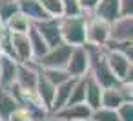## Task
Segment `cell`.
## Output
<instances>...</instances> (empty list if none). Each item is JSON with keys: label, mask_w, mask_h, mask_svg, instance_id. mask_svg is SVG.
I'll use <instances>...</instances> for the list:
<instances>
[{"label": "cell", "mask_w": 133, "mask_h": 121, "mask_svg": "<svg viewBox=\"0 0 133 121\" xmlns=\"http://www.w3.org/2000/svg\"><path fill=\"white\" fill-rule=\"evenodd\" d=\"M60 37L68 46H84L86 44V15L77 17H58Z\"/></svg>", "instance_id": "cell-1"}, {"label": "cell", "mask_w": 133, "mask_h": 121, "mask_svg": "<svg viewBox=\"0 0 133 121\" xmlns=\"http://www.w3.org/2000/svg\"><path fill=\"white\" fill-rule=\"evenodd\" d=\"M108 41H109V22L91 13L86 15V44L104 48Z\"/></svg>", "instance_id": "cell-2"}, {"label": "cell", "mask_w": 133, "mask_h": 121, "mask_svg": "<svg viewBox=\"0 0 133 121\" xmlns=\"http://www.w3.org/2000/svg\"><path fill=\"white\" fill-rule=\"evenodd\" d=\"M131 90H133V83H118L117 86L104 88L102 97H100V106L117 110L122 103L133 101V92Z\"/></svg>", "instance_id": "cell-3"}, {"label": "cell", "mask_w": 133, "mask_h": 121, "mask_svg": "<svg viewBox=\"0 0 133 121\" xmlns=\"http://www.w3.org/2000/svg\"><path fill=\"white\" fill-rule=\"evenodd\" d=\"M108 66L111 68L113 75L120 81V83H131V75H133V61L115 50H104Z\"/></svg>", "instance_id": "cell-4"}, {"label": "cell", "mask_w": 133, "mask_h": 121, "mask_svg": "<svg viewBox=\"0 0 133 121\" xmlns=\"http://www.w3.org/2000/svg\"><path fill=\"white\" fill-rule=\"evenodd\" d=\"M64 70L73 79L84 77L88 73V70H89V53H88L86 44L84 46H73L71 48V53H69V59H68V64H66Z\"/></svg>", "instance_id": "cell-5"}, {"label": "cell", "mask_w": 133, "mask_h": 121, "mask_svg": "<svg viewBox=\"0 0 133 121\" xmlns=\"http://www.w3.org/2000/svg\"><path fill=\"white\" fill-rule=\"evenodd\" d=\"M71 48H73V46H68V44L60 42V44L49 48V50L46 51V55L40 57L37 62H35V61H33V62H35L38 68H66L68 59H69V53H71Z\"/></svg>", "instance_id": "cell-6"}, {"label": "cell", "mask_w": 133, "mask_h": 121, "mask_svg": "<svg viewBox=\"0 0 133 121\" xmlns=\"http://www.w3.org/2000/svg\"><path fill=\"white\" fill-rule=\"evenodd\" d=\"M37 28V31L40 33V37L46 41V44L49 48L57 46L62 42V37H60V26H58V19L57 17H46L38 22L33 24Z\"/></svg>", "instance_id": "cell-7"}, {"label": "cell", "mask_w": 133, "mask_h": 121, "mask_svg": "<svg viewBox=\"0 0 133 121\" xmlns=\"http://www.w3.org/2000/svg\"><path fill=\"white\" fill-rule=\"evenodd\" d=\"M38 73H40V68L33 61H29V62H18L15 84L18 88H22V90H35L37 81H38Z\"/></svg>", "instance_id": "cell-8"}, {"label": "cell", "mask_w": 133, "mask_h": 121, "mask_svg": "<svg viewBox=\"0 0 133 121\" xmlns=\"http://www.w3.org/2000/svg\"><path fill=\"white\" fill-rule=\"evenodd\" d=\"M109 41H133V17H118L109 24Z\"/></svg>", "instance_id": "cell-9"}, {"label": "cell", "mask_w": 133, "mask_h": 121, "mask_svg": "<svg viewBox=\"0 0 133 121\" xmlns=\"http://www.w3.org/2000/svg\"><path fill=\"white\" fill-rule=\"evenodd\" d=\"M53 116H57L62 121H88L91 116V108L86 103L80 105H66L60 110H57Z\"/></svg>", "instance_id": "cell-10"}, {"label": "cell", "mask_w": 133, "mask_h": 121, "mask_svg": "<svg viewBox=\"0 0 133 121\" xmlns=\"http://www.w3.org/2000/svg\"><path fill=\"white\" fill-rule=\"evenodd\" d=\"M11 46H13V55H15V59L18 62L33 61L28 33H11Z\"/></svg>", "instance_id": "cell-11"}, {"label": "cell", "mask_w": 133, "mask_h": 121, "mask_svg": "<svg viewBox=\"0 0 133 121\" xmlns=\"http://www.w3.org/2000/svg\"><path fill=\"white\" fill-rule=\"evenodd\" d=\"M91 15L106 20V22H113L120 17V8H118V0H98L95 9L91 11Z\"/></svg>", "instance_id": "cell-12"}, {"label": "cell", "mask_w": 133, "mask_h": 121, "mask_svg": "<svg viewBox=\"0 0 133 121\" xmlns=\"http://www.w3.org/2000/svg\"><path fill=\"white\" fill-rule=\"evenodd\" d=\"M17 68H18V61L6 55L0 57V86L2 88H11L15 84Z\"/></svg>", "instance_id": "cell-13"}, {"label": "cell", "mask_w": 133, "mask_h": 121, "mask_svg": "<svg viewBox=\"0 0 133 121\" xmlns=\"http://www.w3.org/2000/svg\"><path fill=\"white\" fill-rule=\"evenodd\" d=\"M55 88L48 79H44L42 73H38V81H37V86H35V94L38 97V101L42 103V106L49 112L51 108V103H53V97H55Z\"/></svg>", "instance_id": "cell-14"}, {"label": "cell", "mask_w": 133, "mask_h": 121, "mask_svg": "<svg viewBox=\"0 0 133 121\" xmlns=\"http://www.w3.org/2000/svg\"><path fill=\"white\" fill-rule=\"evenodd\" d=\"M18 11L31 24H35V22H38V20H42V19L48 17L44 13V9H42V6H40L38 0H18Z\"/></svg>", "instance_id": "cell-15"}, {"label": "cell", "mask_w": 133, "mask_h": 121, "mask_svg": "<svg viewBox=\"0 0 133 121\" xmlns=\"http://www.w3.org/2000/svg\"><path fill=\"white\" fill-rule=\"evenodd\" d=\"M102 90H104V88H102V86H100L91 75L86 73V97H84V103H86L91 110H95V108L100 106Z\"/></svg>", "instance_id": "cell-16"}, {"label": "cell", "mask_w": 133, "mask_h": 121, "mask_svg": "<svg viewBox=\"0 0 133 121\" xmlns=\"http://www.w3.org/2000/svg\"><path fill=\"white\" fill-rule=\"evenodd\" d=\"M28 39H29V46H31V57L37 62L40 57L46 55V51L49 50V46L46 44V41L40 37V33L37 31V28L31 24V28L28 30Z\"/></svg>", "instance_id": "cell-17"}, {"label": "cell", "mask_w": 133, "mask_h": 121, "mask_svg": "<svg viewBox=\"0 0 133 121\" xmlns=\"http://www.w3.org/2000/svg\"><path fill=\"white\" fill-rule=\"evenodd\" d=\"M73 83L75 79H68L66 83L58 84L55 88V97H53V103H51V108H49V114H55L57 110H60L62 106H66L68 99H69V94H71V88H73Z\"/></svg>", "instance_id": "cell-18"}, {"label": "cell", "mask_w": 133, "mask_h": 121, "mask_svg": "<svg viewBox=\"0 0 133 121\" xmlns=\"http://www.w3.org/2000/svg\"><path fill=\"white\" fill-rule=\"evenodd\" d=\"M17 108H18V105H17V101H15L11 90L0 86V119H2V121H8L9 116H11L13 112H17Z\"/></svg>", "instance_id": "cell-19"}, {"label": "cell", "mask_w": 133, "mask_h": 121, "mask_svg": "<svg viewBox=\"0 0 133 121\" xmlns=\"http://www.w3.org/2000/svg\"><path fill=\"white\" fill-rule=\"evenodd\" d=\"M4 28H6L9 33H28V30L31 28V22L18 11V13H15L11 19L6 20Z\"/></svg>", "instance_id": "cell-20"}, {"label": "cell", "mask_w": 133, "mask_h": 121, "mask_svg": "<svg viewBox=\"0 0 133 121\" xmlns=\"http://www.w3.org/2000/svg\"><path fill=\"white\" fill-rule=\"evenodd\" d=\"M40 73L44 75V79H48L53 86H58L62 83H66L69 77V73L64 68H40Z\"/></svg>", "instance_id": "cell-21"}, {"label": "cell", "mask_w": 133, "mask_h": 121, "mask_svg": "<svg viewBox=\"0 0 133 121\" xmlns=\"http://www.w3.org/2000/svg\"><path fill=\"white\" fill-rule=\"evenodd\" d=\"M84 97H86V75L75 79L69 99H68L66 105H80V103H84Z\"/></svg>", "instance_id": "cell-22"}, {"label": "cell", "mask_w": 133, "mask_h": 121, "mask_svg": "<svg viewBox=\"0 0 133 121\" xmlns=\"http://www.w3.org/2000/svg\"><path fill=\"white\" fill-rule=\"evenodd\" d=\"M89 121H118V116H117V110H113V108L98 106V108L91 110Z\"/></svg>", "instance_id": "cell-23"}, {"label": "cell", "mask_w": 133, "mask_h": 121, "mask_svg": "<svg viewBox=\"0 0 133 121\" xmlns=\"http://www.w3.org/2000/svg\"><path fill=\"white\" fill-rule=\"evenodd\" d=\"M15 13H18V0H0V20L6 24L8 19H11Z\"/></svg>", "instance_id": "cell-24"}, {"label": "cell", "mask_w": 133, "mask_h": 121, "mask_svg": "<svg viewBox=\"0 0 133 121\" xmlns=\"http://www.w3.org/2000/svg\"><path fill=\"white\" fill-rule=\"evenodd\" d=\"M104 50H115L126 57H129L133 61V41H126V42H117V41H108Z\"/></svg>", "instance_id": "cell-25"}, {"label": "cell", "mask_w": 133, "mask_h": 121, "mask_svg": "<svg viewBox=\"0 0 133 121\" xmlns=\"http://www.w3.org/2000/svg\"><path fill=\"white\" fill-rule=\"evenodd\" d=\"M44 13L48 17H62V2L60 0H38Z\"/></svg>", "instance_id": "cell-26"}, {"label": "cell", "mask_w": 133, "mask_h": 121, "mask_svg": "<svg viewBox=\"0 0 133 121\" xmlns=\"http://www.w3.org/2000/svg\"><path fill=\"white\" fill-rule=\"evenodd\" d=\"M62 2V15L64 17H77V15H84L80 9L78 0H60Z\"/></svg>", "instance_id": "cell-27"}, {"label": "cell", "mask_w": 133, "mask_h": 121, "mask_svg": "<svg viewBox=\"0 0 133 121\" xmlns=\"http://www.w3.org/2000/svg\"><path fill=\"white\" fill-rule=\"evenodd\" d=\"M118 121H133V101H126L117 108Z\"/></svg>", "instance_id": "cell-28"}, {"label": "cell", "mask_w": 133, "mask_h": 121, "mask_svg": "<svg viewBox=\"0 0 133 121\" xmlns=\"http://www.w3.org/2000/svg\"><path fill=\"white\" fill-rule=\"evenodd\" d=\"M120 17H133V0H118Z\"/></svg>", "instance_id": "cell-29"}, {"label": "cell", "mask_w": 133, "mask_h": 121, "mask_svg": "<svg viewBox=\"0 0 133 121\" xmlns=\"http://www.w3.org/2000/svg\"><path fill=\"white\" fill-rule=\"evenodd\" d=\"M97 2H98V0H78L80 9H82V13H84V15H89V13L95 9Z\"/></svg>", "instance_id": "cell-30"}, {"label": "cell", "mask_w": 133, "mask_h": 121, "mask_svg": "<svg viewBox=\"0 0 133 121\" xmlns=\"http://www.w3.org/2000/svg\"><path fill=\"white\" fill-rule=\"evenodd\" d=\"M8 121H33V119H29L22 110H18V108H17V112H13V114L9 116V119H8Z\"/></svg>", "instance_id": "cell-31"}, {"label": "cell", "mask_w": 133, "mask_h": 121, "mask_svg": "<svg viewBox=\"0 0 133 121\" xmlns=\"http://www.w3.org/2000/svg\"><path fill=\"white\" fill-rule=\"evenodd\" d=\"M40 121H62V119H58L57 116H53V114H48L46 117H42Z\"/></svg>", "instance_id": "cell-32"}, {"label": "cell", "mask_w": 133, "mask_h": 121, "mask_svg": "<svg viewBox=\"0 0 133 121\" xmlns=\"http://www.w3.org/2000/svg\"><path fill=\"white\" fill-rule=\"evenodd\" d=\"M2 28H4V24H2V20H0V31H2Z\"/></svg>", "instance_id": "cell-33"}, {"label": "cell", "mask_w": 133, "mask_h": 121, "mask_svg": "<svg viewBox=\"0 0 133 121\" xmlns=\"http://www.w3.org/2000/svg\"><path fill=\"white\" fill-rule=\"evenodd\" d=\"M0 57H2V51H0Z\"/></svg>", "instance_id": "cell-34"}, {"label": "cell", "mask_w": 133, "mask_h": 121, "mask_svg": "<svg viewBox=\"0 0 133 121\" xmlns=\"http://www.w3.org/2000/svg\"><path fill=\"white\" fill-rule=\"evenodd\" d=\"M0 121H2V119H0Z\"/></svg>", "instance_id": "cell-35"}, {"label": "cell", "mask_w": 133, "mask_h": 121, "mask_svg": "<svg viewBox=\"0 0 133 121\" xmlns=\"http://www.w3.org/2000/svg\"><path fill=\"white\" fill-rule=\"evenodd\" d=\"M88 121H89V119H88Z\"/></svg>", "instance_id": "cell-36"}]
</instances>
